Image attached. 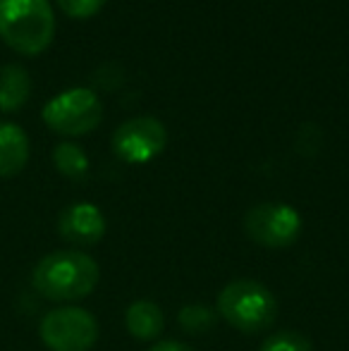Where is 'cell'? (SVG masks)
Returning a JSON list of instances; mask_svg holds the SVG:
<instances>
[{"label": "cell", "instance_id": "cell-1", "mask_svg": "<svg viewBox=\"0 0 349 351\" xmlns=\"http://www.w3.org/2000/svg\"><path fill=\"white\" fill-rule=\"evenodd\" d=\"M32 282L51 301L84 299L98 285V263L82 251H53L38 261Z\"/></svg>", "mask_w": 349, "mask_h": 351}, {"label": "cell", "instance_id": "cell-2", "mask_svg": "<svg viewBox=\"0 0 349 351\" xmlns=\"http://www.w3.org/2000/svg\"><path fill=\"white\" fill-rule=\"evenodd\" d=\"M56 36L48 0H0V38L22 56H38Z\"/></svg>", "mask_w": 349, "mask_h": 351}, {"label": "cell", "instance_id": "cell-3", "mask_svg": "<svg viewBox=\"0 0 349 351\" xmlns=\"http://www.w3.org/2000/svg\"><path fill=\"white\" fill-rule=\"evenodd\" d=\"M218 313L244 335L268 330L278 315L273 291L256 280H234L218 296Z\"/></svg>", "mask_w": 349, "mask_h": 351}, {"label": "cell", "instance_id": "cell-4", "mask_svg": "<svg viewBox=\"0 0 349 351\" xmlns=\"http://www.w3.org/2000/svg\"><path fill=\"white\" fill-rule=\"evenodd\" d=\"M103 120V103L91 88H70L51 98L43 108V122L56 134L82 136L93 132Z\"/></svg>", "mask_w": 349, "mask_h": 351}, {"label": "cell", "instance_id": "cell-5", "mask_svg": "<svg viewBox=\"0 0 349 351\" xmlns=\"http://www.w3.org/2000/svg\"><path fill=\"white\" fill-rule=\"evenodd\" d=\"M38 332L51 351H88L98 339V323L84 308L62 306L43 315Z\"/></svg>", "mask_w": 349, "mask_h": 351}, {"label": "cell", "instance_id": "cell-6", "mask_svg": "<svg viewBox=\"0 0 349 351\" xmlns=\"http://www.w3.org/2000/svg\"><path fill=\"white\" fill-rule=\"evenodd\" d=\"M244 230L265 249H285L302 234V215L287 204H258L244 215Z\"/></svg>", "mask_w": 349, "mask_h": 351}, {"label": "cell", "instance_id": "cell-7", "mask_svg": "<svg viewBox=\"0 0 349 351\" xmlns=\"http://www.w3.org/2000/svg\"><path fill=\"white\" fill-rule=\"evenodd\" d=\"M168 143L165 125L156 117H132L112 134V151L120 160L139 165L160 156Z\"/></svg>", "mask_w": 349, "mask_h": 351}, {"label": "cell", "instance_id": "cell-8", "mask_svg": "<svg viewBox=\"0 0 349 351\" xmlns=\"http://www.w3.org/2000/svg\"><path fill=\"white\" fill-rule=\"evenodd\" d=\"M58 230L70 244L91 246L98 244L106 234V217L93 204H72L58 217Z\"/></svg>", "mask_w": 349, "mask_h": 351}, {"label": "cell", "instance_id": "cell-9", "mask_svg": "<svg viewBox=\"0 0 349 351\" xmlns=\"http://www.w3.org/2000/svg\"><path fill=\"white\" fill-rule=\"evenodd\" d=\"M29 160V139L22 127L0 122V177H14Z\"/></svg>", "mask_w": 349, "mask_h": 351}, {"label": "cell", "instance_id": "cell-10", "mask_svg": "<svg viewBox=\"0 0 349 351\" xmlns=\"http://www.w3.org/2000/svg\"><path fill=\"white\" fill-rule=\"evenodd\" d=\"M125 325L134 339L149 342L163 332L165 318L160 306L154 301H134L125 313Z\"/></svg>", "mask_w": 349, "mask_h": 351}, {"label": "cell", "instance_id": "cell-11", "mask_svg": "<svg viewBox=\"0 0 349 351\" xmlns=\"http://www.w3.org/2000/svg\"><path fill=\"white\" fill-rule=\"evenodd\" d=\"M29 93H32V77L22 65L0 67V110H19L27 103Z\"/></svg>", "mask_w": 349, "mask_h": 351}, {"label": "cell", "instance_id": "cell-12", "mask_svg": "<svg viewBox=\"0 0 349 351\" xmlns=\"http://www.w3.org/2000/svg\"><path fill=\"white\" fill-rule=\"evenodd\" d=\"M53 162H56L58 172L70 180H82V177L88 172V158L86 153L82 151V146L72 141H62L56 146L53 151Z\"/></svg>", "mask_w": 349, "mask_h": 351}, {"label": "cell", "instance_id": "cell-13", "mask_svg": "<svg viewBox=\"0 0 349 351\" xmlns=\"http://www.w3.org/2000/svg\"><path fill=\"white\" fill-rule=\"evenodd\" d=\"M177 320H180V325L186 332H206V330L213 328L215 311L208 308L206 304H189L180 311Z\"/></svg>", "mask_w": 349, "mask_h": 351}, {"label": "cell", "instance_id": "cell-14", "mask_svg": "<svg viewBox=\"0 0 349 351\" xmlns=\"http://www.w3.org/2000/svg\"><path fill=\"white\" fill-rule=\"evenodd\" d=\"M261 351H311V342L294 330H280L265 339Z\"/></svg>", "mask_w": 349, "mask_h": 351}, {"label": "cell", "instance_id": "cell-15", "mask_svg": "<svg viewBox=\"0 0 349 351\" xmlns=\"http://www.w3.org/2000/svg\"><path fill=\"white\" fill-rule=\"evenodd\" d=\"M106 5V0H58V8L72 19H88Z\"/></svg>", "mask_w": 349, "mask_h": 351}, {"label": "cell", "instance_id": "cell-16", "mask_svg": "<svg viewBox=\"0 0 349 351\" xmlns=\"http://www.w3.org/2000/svg\"><path fill=\"white\" fill-rule=\"evenodd\" d=\"M149 351H194V349L186 347V344H182V342H175V339H165V342L154 344Z\"/></svg>", "mask_w": 349, "mask_h": 351}]
</instances>
